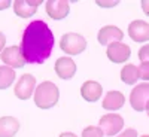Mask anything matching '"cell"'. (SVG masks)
<instances>
[{"mask_svg": "<svg viewBox=\"0 0 149 137\" xmlns=\"http://www.w3.org/2000/svg\"><path fill=\"white\" fill-rule=\"evenodd\" d=\"M21 52L29 64H42L49 58L54 48V34L42 19L31 21L26 27L21 39Z\"/></svg>", "mask_w": 149, "mask_h": 137, "instance_id": "cell-1", "label": "cell"}, {"mask_svg": "<svg viewBox=\"0 0 149 137\" xmlns=\"http://www.w3.org/2000/svg\"><path fill=\"white\" fill-rule=\"evenodd\" d=\"M60 91L58 86L52 82H42L34 90V104L39 109H51L58 103Z\"/></svg>", "mask_w": 149, "mask_h": 137, "instance_id": "cell-2", "label": "cell"}, {"mask_svg": "<svg viewBox=\"0 0 149 137\" xmlns=\"http://www.w3.org/2000/svg\"><path fill=\"white\" fill-rule=\"evenodd\" d=\"M60 48L67 55H79L85 51L86 40L78 33H66L60 39Z\"/></svg>", "mask_w": 149, "mask_h": 137, "instance_id": "cell-3", "label": "cell"}, {"mask_svg": "<svg viewBox=\"0 0 149 137\" xmlns=\"http://www.w3.org/2000/svg\"><path fill=\"white\" fill-rule=\"evenodd\" d=\"M122 127H124V119H122V116H119L116 113H107V115L102 116L100 122H98V128L107 137L118 134L122 130Z\"/></svg>", "mask_w": 149, "mask_h": 137, "instance_id": "cell-4", "label": "cell"}, {"mask_svg": "<svg viewBox=\"0 0 149 137\" xmlns=\"http://www.w3.org/2000/svg\"><path fill=\"white\" fill-rule=\"evenodd\" d=\"M34 90H36V78L33 74L26 73V74H22L18 79V82L15 83L14 92L19 100H29V98L34 94Z\"/></svg>", "mask_w": 149, "mask_h": 137, "instance_id": "cell-5", "label": "cell"}, {"mask_svg": "<svg viewBox=\"0 0 149 137\" xmlns=\"http://www.w3.org/2000/svg\"><path fill=\"white\" fill-rule=\"evenodd\" d=\"M149 102V82L140 83L137 86H134V90L130 94V104L134 110L143 112L146 104Z\"/></svg>", "mask_w": 149, "mask_h": 137, "instance_id": "cell-6", "label": "cell"}, {"mask_svg": "<svg viewBox=\"0 0 149 137\" xmlns=\"http://www.w3.org/2000/svg\"><path fill=\"white\" fill-rule=\"evenodd\" d=\"M0 58L2 61L10 69H19L26 64V60L22 57L21 48L19 46H8L5 48L2 54H0Z\"/></svg>", "mask_w": 149, "mask_h": 137, "instance_id": "cell-7", "label": "cell"}, {"mask_svg": "<svg viewBox=\"0 0 149 137\" xmlns=\"http://www.w3.org/2000/svg\"><path fill=\"white\" fill-rule=\"evenodd\" d=\"M45 8L48 17L55 21L64 19L70 12V5L67 0H49L45 3Z\"/></svg>", "mask_w": 149, "mask_h": 137, "instance_id": "cell-8", "label": "cell"}, {"mask_svg": "<svg viewBox=\"0 0 149 137\" xmlns=\"http://www.w3.org/2000/svg\"><path fill=\"white\" fill-rule=\"evenodd\" d=\"M107 58L112 61V63H125V61L130 58L131 55V49L128 45L122 43V42H116V43H112L107 46V51H106Z\"/></svg>", "mask_w": 149, "mask_h": 137, "instance_id": "cell-9", "label": "cell"}, {"mask_svg": "<svg viewBox=\"0 0 149 137\" xmlns=\"http://www.w3.org/2000/svg\"><path fill=\"white\" fill-rule=\"evenodd\" d=\"M54 69H55V73L60 79L69 81L74 76V73H76V63H74L70 57H60L55 61Z\"/></svg>", "mask_w": 149, "mask_h": 137, "instance_id": "cell-10", "label": "cell"}, {"mask_svg": "<svg viewBox=\"0 0 149 137\" xmlns=\"http://www.w3.org/2000/svg\"><path fill=\"white\" fill-rule=\"evenodd\" d=\"M122 37H124V33L116 26H104L103 29H100V31H98V34H97L98 42H100V45H103V46H109L112 43L121 42Z\"/></svg>", "mask_w": 149, "mask_h": 137, "instance_id": "cell-11", "label": "cell"}, {"mask_svg": "<svg viewBox=\"0 0 149 137\" xmlns=\"http://www.w3.org/2000/svg\"><path fill=\"white\" fill-rule=\"evenodd\" d=\"M43 2L42 0H15L14 2V12L19 18H30L36 14L37 8Z\"/></svg>", "mask_w": 149, "mask_h": 137, "instance_id": "cell-12", "label": "cell"}, {"mask_svg": "<svg viewBox=\"0 0 149 137\" xmlns=\"http://www.w3.org/2000/svg\"><path fill=\"white\" fill-rule=\"evenodd\" d=\"M128 36L137 43L148 42L149 40V24L142 19L133 21L128 26Z\"/></svg>", "mask_w": 149, "mask_h": 137, "instance_id": "cell-13", "label": "cell"}, {"mask_svg": "<svg viewBox=\"0 0 149 137\" xmlns=\"http://www.w3.org/2000/svg\"><path fill=\"white\" fill-rule=\"evenodd\" d=\"M102 92H103L102 85L98 82H95V81H86L81 86V95H82V98L86 100V102H90V103L97 102L98 98L102 97Z\"/></svg>", "mask_w": 149, "mask_h": 137, "instance_id": "cell-14", "label": "cell"}, {"mask_svg": "<svg viewBox=\"0 0 149 137\" xmlns=\"http://www.w3.org/2000/svg\"><path fill=\"white\" fill-rule=\"evenodd\" d=\"M19 130V121L14 116L0 118V137H14Z\"/></svg>", "mask_w": 149, "mask_h": 137, "instance_id": "cell-15", "label": "cell"}, {"mask_svg": "<svg viewBox=\"0 0 149 137\" xmlns=\"http://www.w3.org/2000/svg\"><path fill=\"white\" fill-rule=\"evenodd\" d=\"M125 103V97L119 91H109L103 100V109L106 110H118Z\"/></svg>", "mask_w": 149, "mask_h": 137, "instance_id": "cell-16", "label": "cell"}, {"mask_svg": "<svg viewBox=\"0 0 149 137\" xmlns=\"http://www.w3.org/2000/svg\"><path fill=\"white\" fill-rule=\"evenodd\" d=\"M121 79L124 83H127V85H133L137 82L139 79V70L137 67H136L134 64H125L122 67L121 70Z\"/></svg>", "mask_w": 149, "mask_h": 137, "instance_id": "cell-17", "label": "cell"}, {"mask_svg": "<svg viewBox=\"0 0 149 137\" xmlns=\"http://www.w3.org/2000/svg\"><path fill=\"white\" fill-rule=\"evenodd\" d=\"M15 70L8 66H0V90H6L15 81Z\"/></svg>", "mask_w": 149, "mask_h": 137, "instance_id": "cell-18", "label": "cell"}, {"mask_svg": "<svg viewBox=\"0 0 149 137\" xmlns=\"http://www.w3.org/2000/svg\"><path fill=\"white\" fill-rule=\"evenodd\" d=\"M103 136H104L103 131L95 125H90V127L84 128L82 131V137H103Z\"/></svg>", "mask_w": 149, "mask_h": 137, "instance_id": "cell-19", "label": "cell"}, {"mask_svg": "<svg viewBox=\"0 0 149 137\" xmlns=\"http://www.w3.org/2000/svg\"><path fill=\"white\" fill-rule=\"evenodd\" d=\"M137 70H139V78L140 79L149 81V61H148V63H140Z\"/></svg>", "mask_w": 149, "mask_h": 137, "instance_id": "cell-20", "label": "cell"}, {"mask_svg": "<svg viewBox=\"0 0 149 137\" xmlns=\"http://www.w3.org/2000/svg\"><path fill=\"white\" fill-rule=\"evenodd\" d=\"M139 60L140 63H148L149 61V45H143L140 49H139Z\"/></svg>", "mask_w": 149, "mask_h": 137, "instance_id": "cell-21", "label": "cell"}, {"mask_svg": "<svg viewBox=\"0 0 149 137\" xmlns=\"http://www.w3.org/2000/svg\"><path fill=\"white\" fill-rule=\"evenodd\" d=\"M118 137H137V131H136L134 128H127V130H124Z\"/></svg>", "mask_w": 149, "mask_h": 137, "instance_id": "cell-22", "label": "cell"}, {"mask_svg": "<svg viewBox=\"0 0 149 137\" xmlns=\"http://www.w3.org/2000/svg\"><path fill=\"white\" fill-rule=\"evenodd\" d=\"M140 6H142V10H143L145 14L149 17V0H142Z\"/></svg>", "mask_w": 149, "mask_h": 137, "instance_id": "cell-23", "label": "cell"}, {"mask_svg": "<svg viewBox=\"0 0 149 137\" xmlns=\"http://www.w3.org/2000/svg\"><path fill=\"white\" fill-rule=\"evenodd\" d=\"M5 45H6V36L0 31V52L3 51V48H5Z\"/></svg>", "mask_w": 149, "mask_h": 137, "instance_id": "cell-24", "label": "cell"}, {"mask_svg": "<svg viewBox=\"0 0 149 137\" xmlns=\"http://www.w3.org/2000/svg\"><path fill=\"white\" fill-rule=\"evenodd\" d=\"M98 6H103V8H109V6H115L118 5V2H97Z\"/></svg>", "mask_w": 149, "mask_h": 137, "instance_id": "cell-25", "label": "cell"}, {"mask_svg": "<svg viewBox=\"0 0 149 137\" xmlns=\"http://www.w3.org/2000/svg\"><path fill=\"white\" fill-rule=\"evenodd\" d=\"M9 6H10V2H9V0H0V10L8 9Z\"/></svg>", "mask_w": 149, "mask_h": 137, "instance_id": "cell-26", "label": "cell"}, {"mask_svg": "<svg viewBox=\"0 0 149 137\" xmlns=\"http://www.w3.org/2000/svg\"><path fill=\"white\" fill-rule=\"evenodd\" d=\"M58 137H78L74 133H61Z\"/></svg>", "mask_w": 149, "mask_h": 137, "instance_id": "cell-27", "label": "cell"}, {"mask_svg": "<svg viewBox=\"0 0 149 137\" xmlns=\"http://www.w3.org/2000/svg\"><path fill=\"white\" fill-rule=\"evenodd\" d=\"M145 110H146V113H148V116H149V102H148V104H146V107H145Z\"/></svg>", "mask_w": 149, "mask_h": 137, "instance_id": "cell-28", "label": "cell"}, {"mask_svg": "<svg viewBox=\"0 0 149 137\" xmlns=\"http://www.w3.org/2000/svg\"><path fill=\"white\" fill-rule=\"evenodd\" d=\"M142 137H149V136H142Z\"/></svg>", "mask_w": 149, "mask_h": 137, "instance_id": "cell-29", "label": "cell"}]
</instances>
